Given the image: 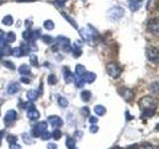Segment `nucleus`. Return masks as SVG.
<instances>
[{
  "label": "nucleus",
  "instance_id": "obj_10",
  "mask_svg": "<svg viewBox=\"0 0 159 149\" xmlns=\"http://www.w3.org/2000/svg\"><path fill=\"white\" fill-rule=\"evenodd\" d=\"M16 119H17V112L15 111L14 109H9L4 117L5 125H10V124L13 123Z\"/></svg>",
  "mask_w": 159,
  "mask_h": 149
},
{
  "label": "nucleus",
  "instance_id": "obj_41",
  "mask_svg": "<svg viewBox=\"0 0 159 149\" xmlns=\"http://www.w3.org/2000/svg\"><path fill=\"white\" fill-rule=\"evenodd\" d=\"M30 62H31V64L33 65V66H35V67L38 66V59L35 55H32V56L30 57Z\"/></svg>",
  "mask_w": 159,
  "mask_h": 149
},
{
  "label": "nucleus",
  "instance_id": "obj_32",
  "mask_svg": "<svg viewBox=\"0 0 159 149\" xmlns=\"http://www.w3.org/2000/svg\"><path fill=\"white\" fill-rule=\"evenodd\" d=\"M62 135H63V133H62V131L60 130L59 128H56L54 130V132H53V137H54V139H56V140H59V139H61L62 138Z\"/></svg>",
  "mask_w": 159,
  "mask_h": 149
},
{
  "label": "nucleus",
  "instance_id": "obj_38",
  "mask_svg": "<svg viewBox=\"0 0 159 149\" xmlns=\"http://www.w3.org/2000/svg\"><path fill=\"white\" fill-rule=\"evenodd\" d=\"M51 137H52V134L49 131H44L41 135V138L43 140H49V139H51Z\"/></svg>",
  "mask_w": 159,
  "mask_h": 149
},
{
  "label": "nucleus",
  "instance_id": "obj_5",
  "mask_svg": "<svg viewBox=\"0 0 159 149\" xmlns=\"http://www.w3.org/2000/svg\"><path fill=\"white\" fill-rule=\"evenodd\" d=\"M146 57L150 62L157 64L159 60V52L156 47L153 46H148L146 48Z\"/></svg>",
  "mask_w": 159,
  "mask_h": 149
},
{
  "label": "nucleus",
  "instance_id": "obj_37",
  "mask_svg": "<svg viewBox=\"0 0 159 149\" xmlns=\"http://www.w3.org/2000/svg\"><path fill=\"white\" fill-rule=\"evenodd\" d=\"M67 2V0H56V1L54 2V4L56 5V7L57 8H63L64 7V5H65V3Z\"/></svg>",
  "mask_w": 159,
  "mask_h": 149
},
{
  "label": "nucleus",
  "instance_id": "obj_22",
  "mask_svg": "<svg viewBox=\"0 0 159 149\" xmlns=\"http://www.w3.org/2000/svg\"><path fill=\"white\" fill-rule=\"evenodd\" d=\"M74 83H75V84H76V87H77V88H84V84H86V83L84 82V79H83V78H82V77H78V76H75Z\"/></svg>",
  "mask_w": 159,
  "mask_h": 149
},
{
  "label": "nucleus",
  "instance_id": "obj_34",
  "mask_svg": "<svg viewBox=\"0 0 159 149\" xmlns=\"http://www.w3.org/2000/svg\"><path fill=\"white\" fill-rule=\"evenodd\" d=\"M56 83H57V77L55 76L54 74H51L48 77V84H52V86H53V84H55Z\"/></svg>",
  "mask_w": 159,
  "mask_h": 149
},
{
  "label": "nucleus",
  "instance_id": "obj_15",
  "mask_svg": "<svg viewBox=\"0 0 159 149\" xmlns=\"http://www.w3.org/2000/svg\"><path fill=\"white\" fill-rule=\"evenodd\" d=\"M142 0H128V7L131 11H136L141 6Z\"/></svg>",
  "mask_w": 159,
  "mask_h": 149
},
{
  "label": "nucleus",
  "instance_id": "obj_17",
  "mask_svg": "<svg viewBox=\"0 0 159 149\" xmlns=\"http://www.w3.org/2000/svg\"><path fill=\"white\" fill-rule=\"evenodd\" d=\"M71 51L74 55V57L75 58H79L80 56L82 55V49H81V46H78V44L77 43H75L73 45V47L71 49Z\"/></svg>",
  "mask_w": 159,
  "mask_h": 149
},
{
  "label": "nucleus",
  "instance_id": "obj_33",
  "mask_svg": "<svg viewBox=\"0 0 159 149\" xmlns=\"http://www.w3.org/2000/svg\"><path fill=\"white\" fill-rule=\"evenodd\" d=\"M6 139H7V142H8L9 144L15 143V142H17V140H18L17 136H16V135H13V134H8L7 137H6Z\"/></svg>",
  "mask_w": 159,
  "mask_h": 149
},
{
  "label": "nucleus",
  "instance_id": "obj_53",
  "mask_svg": "<svg viewBox=\"0 0 159 149\" xmlns=\"http://www.w3.org/2000/svg\"><path fill=\"white\" fill-rule=\"evenodd\" d=\"M3 135H4V130H0V139H2Z\"/></svg>",
  "mask_w": 159,
  "mask_h": 149
},
{
  "label": "nucleus",
  "instance_id": "obj_26",
  "mask_svg": "<svg viewBox=\"0 0 159 149\" xmlns=\"http://www.w3.org/2000/svg\"><path fill=\"white\" fill-rule=\"evenodd\" d=\"M58 103L61 107H67L69 106V102L67 101L66 97H58Z\"/></svg>",
  "mask_w": 159,
  "mask_h": 149
},
{
  "label": "nucleus",
  "instance_id": "obj_21",
  "mask_svg": "<svg viewBox=\"0 0 159 149\" xmlns=\"http://www.w3.org/2000/svg\"><path fill=\"white\" fill-rule=\"evenodd\" d=\"M86 72H87V70L83 66V65H78V66L76 67V73H75V76L83 77V74Z\"/></svg>",
  "mask_w": 159,
  "mask_h": 149
},
{
  "label": "nucleus",
  "instance_id": "obj_11",
  "mask_svg": "<svg viewBox=\"0 0 159 149\" xmlns=\"http://www.w3.org/2000/svg\"><path fill=\"white\" fill-rule=\"evenodd\" d=\"M48 121L49 123L51 124L52 127L54 128H59L63 125V120L61 117H59L57 115H52L48 117Z\"/></svg>",
  "mask_w": 159,
  "mask_h": 149
},
{
  "label": "nucleus",
  "instance_id": "obj_35",
  "mask_svg": "<svg viewBox=\"0 0 159 149\" xmlns=\"http://www.w3.org/2000/svg\"><path fill=\"white\" fill-rule=\"evenodd\" d=\"M149 89L153 93H158V83L157 82H155V83H153V84H150V88H149Z\"/></svg>",
  "mask_w": 159,
  "mask_h": 149
},
{
  "label": "nucleus",
  "instance_id": "obj_7",
  "mask_svg": "<svg viewBox=\"0 0 159 149\" xmlns=\"http://www.w3.org/2000/svg\"><path fill=\"white\" fill-rule=\"evenodd\" d=\"M56 42L58 44V46L60 48H62L65 52H69L71 51L72 46H71V42L67 37H64V36H59L56 39Z\"/></svg>",
  "mask_w": 159,
  "mask_h": 149
},
{
  "label": "nucleus",
  "instance_id": "obj_46",
  "mask_svg": "<svg viewBox=\"0 0 159 149\" xmlns=\"http://www.w3.org/2000/svg\"><path fill=\"white\" fill-rule=\"evenodd\" d=\"M9 148L10 149H21V146H20L17 142H15V143H11V144H10Z\"/></svg>",
  "mask_w": 159,
  "mask_h": 149
},
{
  "label": "nucleus",
  "instance_id": "obj_20",
  "mask_svg": "<svg viewBox=\"0 0 159 149\" xmlns=\"http://www.w3.org/2000/svg\"><path fill=\"white\" fill-rule=\"evenodd\" d=\"M81 98L82 101L84 102H88L91 101L92 98V93L89 91H83L82 93H81Z\"/></svg>",
  "mask_w": 159,
  "mask_h": 149
},
{
  "label": "nucleus",
  "instance_id": "obj_42",
  "mask_svg": "<svg viewBox=\"0 0 159 149\" xmlns=\"http://www.w3.org/2000/svg\"><path fill=\"white\" fill-rule=\"evenodd\" d=\"M138 149H154V147L153 145H151V144H149V143H143L142 145L138 147Z\"/></svg>",
  "mask_w": 159,
  "mask_h": 149
},
{
  "label": "nucleus",
  "instance_id": "obj_36",
  "mask_svg": "<svg viewBox=\"0 0 159 149\" xmlns=\"http://www.w3.org/2000/svg\"><path fill=\"white\" fill-rule=\"evenodd\" d=\"M42 40H43V41H44L45 43H46V44H51V43L54 42L53 37L48 36V35H44V36L42 37Z\"/></svg>",
  "mask_w": 159,
  "mask_h": 149
},
{
  "label": "nucleus",
  "instance_id": "obj_25",
  "mask_svg": "<svg viewBox=\"0 0 159 149\" xmlns=\"http://www.w3.org/2000/svg\"><path fill=\"white\" fill-rule=\"evenodd\" d=\"M2 23L4 25H6V26H11L13 24V17L11 15H6V16H4V18L2 19Z\"/></svg>",
  "mask_w": 159,
  "mask_h": 149
},
{
  "label": "nucleus",
  "instance_id": "obj_45",
  "mask_svg": "<svg viewBox=\"0 0 159 149\" xmlns=\"http://www.w3.org/2000/svg\"><path fill=\"white\" fill-rule=\"evenodd\" d=\"M3 64H4V66H5V67L8 68V69H10V70H14V69H15L13 63H12V62H10V61H5Z\"/></svg>",
  "mask_w": 159,
  "mask_h": 149
},
{
  "label": "nucleus",
  "instance_id": "obj_8",
  "mask_svg": "<svg viewBox=\"0 0 159 149\" xmlns=\"http://www.w3.org/2000/svg\"><path fill=\"white\" fill-rule=\"evenodd\" d=\"M119 93H120V96L128 102H131L134 97V93L132 89L129 88H121L119 89Z\"/></svg>",
  "mask_w": 159,
  "mask_h": 149
},
{
  "label": "nucleus",
  "instance_id": "obj_48",
  "mask_svg": "<svg viewBox=\"0 0 159 149\" xmlns=\"http://www.w3.org/2000/svg\"><path fill=\"white\" fill-rule=\"evenodd\" d=\"M47 148L48 149H58V146H57V144H55V143H48Z\"/></svg>",
  "mask_w": 159,
  "mask_h": 149
},
{
  "label": "nucleus",
  "instance_id": "obj_49",
  "mask_svg": "<svg viewBox=\"0 0 159 149\" xmlns=\"http://www.w3.org/2000/svg\"><path fill=\"white\" fill-rule=\"evenodd\" d=\"M89 121L91 122V123H97L98 122V118L97 117H94V116H91L89 119Z\"/></svg>",
  "mask_w": 159,
  "mask_h": 149
},
{
  "label": "nucleus",
  "instance_id": "obj_4",
  "mask_svg": "<svg viewBox=\"0 0 159 149\" xmlns=\"http://www.w3.org/2000/svg\"><path fill=\"white\" fill-rule=\"evenodd\" d=\"M106 70L107 74L113 79H117L121 74V69L116 63H109L106 66Z\"/></svg>",
  "mask_w": 159,
  "mask_h": 149
},
{
  "label": "nucleus",
  "instance_id": "obj_28",
  "mask_svg": "<svg viewBox=\"0 0 159 149\" xmlns=\"http://www.w3.org/2000/svg\"><path fill=\"white\" fill-rule=\"evenodd\" d=\"M44 27L46 30H48V31H51V30L54 29L55 24L52 20H47V21H45V23H44Z\"/></svg>",
  "mask_w": 159,
  "mask_h": 149
},
{
  "label": "nucleus",
  "instance_id": "obj_39",
  "mask_svg": "<svg viewBox=\"0 0 159 149\" xmlns=\"http://www.w3.org/2000/svg\"><path fill=\"white\" fill-rule=\"evenodd\" d=\"M81 113L83 114V115H84V117L89 116V108L88 106H83V107L81 108Z\"/></svg>",
  "mask_w": 159,
  "mask_h": 149
},
{
  "label": "nucleus",
  "instance_id": "obj_18",
  "mask_svg": "<svg viewBox=\"0 0 159 149\" xmlns=\"http://www.w3.org/2000/svg\"><path fill=\"white\" fill-rule=\"evenodd\" d=\"M27 97H28V99L30 102H33L39 97V93L36 92V91H29L27 93Z\"/></svg>",
  "mask_w": 159,
  "mask_h": 149
},
{
  "label": "nucleus",
  "instance_id": "obj_29",
  "mask_svg": "<svg viewBox=\"0 0 159 149\" xmlns=\"http://www.w3.org/2000/svg\"><path fill=\"white\" fill-rule=\"evenodd\" d=\"M11 55L14 57H21L22 56V51H21V49H20V47H15L12 49V51H11Z\"/></svg>",
  "mask_w": 159,
  "mask_h": 149
},
{
  "label": "nucleus",
  "instance_id": "obj_54",
  "mask_svg": "<svg viewBox=\"0 0 159 149\" xmlns=\"http://www.w3.org/2000/svg\"><path fill=\"white\" fill-rule=\"evenodd\" d=\"M126 117H128V118H130V119L132 118V116L130 115V114H129V112H128V111L126 112ZM130 119H129V120H130Z\"/></svg>",
  "mask_w": 159,
  "mask_h": 149
},
{
  "label": "nucleus",
  "instance_id": "obj_55",
  "mask_svg": "<svg viewBox=\"0 0 159 149\" xmlns=\"http://www.w3.org/2000/svg\"><path fill=\"white\" fill-rule=\"evenodd\" d=\"M3 56H4V55H3V51H2V49L0 48V58H2Z\"/></svg>",
  "mask_w": 159,
  "mask_h": 149
},
{
  "label": "nucleus",
  "instance_id": "obj_40",
  "mask_svg": "<svg viewBox=\"0 0 159 149\" xmlns=\"http://www.w3.org/2000/svg\"><path fill=\"white\" fill-rule=\"evenodd\" d=\"M154 113H155V111H144L143 114H142V117H150Z\"/></svg>",
  "mask_w": 159,
  "mask_h": 149
},
{
  "label": "nucleus",
  "instance_id": "obj_16",
  "mask_svg": "<svg viewBox=\"0 0 159 149\" xmlns=\"http://www.w3.org/2000/svg\"><path fill=\"white\" fill-rule=\"evenodd\" d=\"M20 91V84L18 83H11L7 87V93L9 94H15Z\"/></svg>",
  "mask_w": 159,
  "mask_h": 149
},
{
  "label": "nucleus",
  "instance_id": "obj_12",
  "mask_svg": "<svg viewBox=\"0 0 159 149\" xmlns=\"http://www.w3.org/2000/svg\"><path fill=\"white\" fill-rule=\"evenodd\" d=\"M83 79L84 83H88V84H91L93 82L96 81L97 79V74L93 73V72H86L84 74H83Z\"/></svg>",
  "mask_w": 159,
  "mask_h": 149
},
{
  "label": "nucleus",
  "instance_id": "obj_47",
  "mask_svg": "<svg viewBox=\"0 0 159 149\" xmlns=\"http://www.w3.org/2000/svg\"><path fill=\"white\" fill-rule=\"evenodd\" d=\"M89 131H91L92 133H97L98 131V125H94V124H93V125L89 127Z\"/></svg>",
  "mask_w": 159,
  "mask_h": 149
},
{
  "label": "nucleus",
  "instance_id": "obj_56",
  "mask_svg": "<svg viewBox=\"0 0 159 149\" xmlns=\"http://www.w3.org/2000/svg\"><path fill=\"white\" fill-rule=\"evenodd\" d=\"M112 149H121L120 147H118V146H116V147H113Z\"/></svg>",
  "mask_w": 159,
  "mask_h": 149
},
{
  "label": "nucleus",
  "instance_id": "obj_9",
  "mask_svg": "<svg viewBox=\"0 0 159 149\" xmlns=\"http://www.w3.org/2000/svg\"><path fill=\"white\" fill-rule=\"evenodd\" d=\"M147 30L150 33L157 34L159 31V22L157 18H151L147 22Z\"/></svg>",
  "mask_w": 159,
  "mask_h": 149
},
{
  "label": "nucleus",
  "instance_id": "obj_14",
  "mask_svg": "<svg viewBox=\"0 0 159 149\" xmlns=\"http://www.w3.org/2000/svg\"><path fill=\"white\" fill-rule=\"evenodd\" d=\"M27 116L29 119H31V120H36V119L40 118V112L37 111V109H35L34 107H31L27 109Z\"/></svg>",
  "mask_w": 159,
  "mask_h": 149
},
{
  "label": "nucleus",
  "instance_id": "obj_3",
  "mask_svg": "<svg viewBox=\"0 0 159 149\" xmlns=\"http://www.w3.org/2000/svg\"><path fill=\"white\" fill-rule=\"evenodd\" d=\"M80 34H81L82 38L84 40V41H92V40L96 38V36L98 35L96 30L93 29L91 26L82 28L80 30Z\"/></svg>",
  "mask_w": 159,
  "mask_h": 149
},
{
  "label": "nucleus",
  "instance_id": "obj_24",
  "mask_svg": "<svg viewBox=\"0 0 159 149\" xmlns=\"http://www.w3.org/2000/svg\"><path fill=\"white\" fill-rule=\"evenodd\" d=\"M106 111H107L106 107L102 106H94V112H96L99 116H102L103 114L106 113Z\"/></svg>",
  "mask_w": 159,
  "mask_h": 149
},
{
  "label": "nucleus",
  "instance_id": "obj_52",
  "mask_svg": "<svg viewBox=\"0 0 159 149\" xmlns=\"http://www.w3.org/2000/svg\"><path fill=\"white\" fill-rule=\"evenodd\" d=\"M2 38H4V32L0 29V39H2Z\"/></svg>",
  "mask_w": 159,
  "mask_h": 149
},
{
  "label": "nucleus",
  "instance_id": "obj_1",
  "mask_svg": "<svg viewBox=\"0 0 159 149\" xmlns=\"http://www.w3.org/2000/svg\"><path fill=\"white\" fill-rule=\"evenodd\" d=\"M138 106L140 107L141 111H155L156 108V102L152 97L147 96L143 97L139 99Z\"/></svg>",
  "mask_w": 159,
  "mask_h": 149
},
{
  "label": "nucleus",
  "instance_id": "obj_51",
  "mask_svg": "<svg viewBox=\"0 0 159 149\" xmlns=\"http://www.w3.org/2000/svg\"><path fill=\"white\" fill-rule=\"evenodd\" d=\"M126 149H138L137 144H132V145H129Z\"/></svg>",
  "mask_w": 159,
  "mask_h": 149
},
{
  "label": "nucleus",
  "instance_id": "obj_19",
  "mask_svg": "<svg viewBox=\"0 0 159 149\" xmlns=\"http://www.w3.org/2000/svg\"><path fill=\"white\" fill-rule=\"evenodd\" d=\"M18 72L19 74H21L22 76H27V74H30V67L28 65H22V66H20L19 69H18Z\"/></svg>",
  "mask_w": 159,
  "mask_h": 149
},
{
  "label": "nucleus",
  "instance_id": "obj_23",
  "mask_svg": "<svg viewBox=\"0 0 159 149\" xmlns=\"http://www.w3.org/2000/svg\"><path fill=\"white\" fill-rule=\"evenodd\" d=\"M66 146L68 147V149H77L75 139L72 137H68L67 140H66Z\"/></svg>",
  "mask_w": 159,
  "mask_h": 149
},
{
  "label": "nucleus",
  "instance_id": "obj_6",
  "mask_svg": "<svg viewBox=\"0 0 159 149\" xmlns=\"http://www.w3.org/2000/svg\"><path fill=\"white\" fill-rule=\"evenodd\" d=\"M47 127H48V124L46 121H41V122L37 123L36 125L33 127L32 131H31L32 136L33 137H40L44 131H46Z\"/></svg>",
  "mask_w": 159,
  "mask_h": 149
},
{
  "label": "nucleus",
  "instance_id": "obj_13",
  "mask_svg": "<svg viewBox=\"0 0 159 149\" xmlns=\"http://www.w3.org/2000/svg\"><path fill=\"white\" fill-rule=\"evenodd\" d=\"M63 76H64L65 81H66L67 83H73V82H74L75 74H72V72L70 71L69 68L65 67V68L63 69Z\"/></svg>",
  "mask_w": 159,
  "mask_h": 149
},
{
  "label": "nucleus",
  "instance_id": "obj_57",
  "mask_svg": "<svg viewBox=\"0 0 159 149\" xmlns=\"http://www.w3.org/2000/svg\"><path fill=\"white\" fill-rule=\"evenodd\" d=\"M0 146H1V139H0Z\"/></svg>",
  "mask_w": 159,
  "mask_h": 149
},
{
  "label": "nucleus",
  "instance_id": "obj_31",
  "mask_svg": "<svg viewBox=\"0 0 159 149\" xmlns=\"http://www.w3.org/2000/svg\"><path fill=\"white\" fill-rule=\"evenodd\" d=\"M22 37L24 40H26V41H30V40L32 39V31H30V30H26V31H24L22 33Z\"/></svg>",
  "mask_w": 159,
  "mask_h": 149
},
{
  "label": "nucleus",
  "instance_id": "obj_30",
  "mask_svg": "<svg viewBox=\"0 0 159 149\" xmlns=\"http://www.w3.org/2000/svg\"><path fill=\"white\" fill-rule=\"evenodd\" d=\"M22 138H23L24 143H26V144H32V143H33L32 136H31V135H29L28 133H24L23 135H22Z\"/></svg>",
  "mask_w": 159,
  "mask_h": 149
},
{
  "label": "nucleus",
  "instance_id": "obj_43",
  "mask_svg": "<svg viewBox=\"0 0 159 149\" xmlns=\"http://www.w3.org/2000/svg\"><path fill=\"white\" fill-rule=\"evenodd\" d=\"M20 49H21V51H22V55H27L30 51V48L27 45H23L22 47H20Z\"/></svg>",
  "mask_w": 159,
  "mask_h": 149
},
{
  "label": "nucleus",
  "instance_id": "obj_27",
  "mask_svg": "<svg viewBox=\"0 0 159 149\" xmlns=\"http://www.w3.org/2000/svg\"><path fill=\"white\" fill-rule=\"evenodd\" d=\"M5 40L7 41V43H13L15 40H16V35H15L14 32L10 31L8 32V34L6 35V38H5Z\"/></svg>",
  "mask_w": 159,
  "mask_h": 149
},
{
  "label": "nucleus",
  "instance_id": "obj_44",
  "mask_svg": "<svg viewBox=\"0 0 159 149\" xmlns=\"http://www.w3.org/2000/svg\"><path fill=\"white\" fill-rule=\"evenodd\" d=\"M63 15H64V16H65V18H66V19L68 20V21H69L70 23H71V24L73 23V25H74V27H75V28H77V27H78V26H77V23L75 22V21H74V20H73V19H72L71 17H69V16H68V15H67L66 13H63Z\"/></svg>",
  "mask_w": 159,
  "mask_h": 149
},
{
  "label": "nucleus",
  "instance_id": "obj_2",
  "mask_svg": "<svg viewBox=\"0 0 159 149\" xmlns=\"http://www.w3.org/2000/svg\"><path fill=\"white\" fill-rule=\"evenodd\" d=\"M124 15V9L121 6H114L111 8L107 13L108 20L111 21H117Z\"/></svg>",
  "mask_w": 159,
  "mask_h": 149
},
{
  "label": "nucleus",
  "instance_id": "obj_50",
  "mask_svg": "<svg viewBox=\"0 0 159 149\" xmlns=\"http://www.w3.org/2000/svg\"><path fill=\"white\" fill-rule=\"evenodd\" d=\"M21 82H22V83H24V84H29V83H30V79L24 76V77H22V78H21Z\"/></svg>",
  "mask_w": 159,
  "mask_h": 149
}]
</instances>
